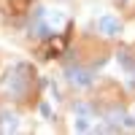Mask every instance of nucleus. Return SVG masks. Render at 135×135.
Listing matches in <instances>:
<instances>
[{
	"mask_svg": "<svg viewBox=\"0 0 135 135\" xmlns=\"http://www.w3.org/2000/svg\"><path fill=\"white\" fill-rule=\"evenodd\" d=\"M73 111L78 116H89V105H84V103H78V105H73Z\"/></svg>",
	"mask_w": 135,
	"mask_h": 135,
	"instance_id": "0eeeda50",
	"label": "nucleus"
},
{
	"mask_svg": "<svg viewBox=\"0 0 135 135\" xmlns=\"http://www.w3.org/2000/svg\"><path fill=\"white\" fill-rule=\"evenodd\" d=\"M19 70H22V65L11 68V70L6 73V78H3V84H0L3 95H11V100H19L22 95H25V78L27 76H19Z\"/></svg>",
	"mask_w": 135,
	"mask_h": 135,
	"instance_id": "f257e3e1",
	"label": "nucleus"
},
{
	"mask_svg": "<svg viewBox=\"0 0 135 135\" xmlns=\"http://www.w3.org/2000/svg\"><path fill=\"white\" fill-rule=\"evenodd\" d=\"M76 132H89V119L86 116H78L76 119Z\"/></svg>",
	"mask_w": 135,
	"mask_h": 135,
	"instance_id": "39448f33",
	"label": "nucleus"
},
{
	"mask_svg": "<svg viewBox=\"0 0 135 135\" xmlns=\"http://www.w3.org/2000/svg\"><path fill=\"white\" fill-rule=\"evenodd\" d=\"M92 70H86V68H78V65H68V81L73 86H89L92 84Z\"/></svg>",
	"mask_w": 135,
	"mask_h": 135,
	"instance_id": "f03ea898",
	"label": "nucleus"
},
{
	"mask_svg": "<svg viewBox=\"0 0 135 135\" xmlns=\"http://www.w3.org/2000/svg\"><path fill=\"white\" fill-rule=\"evenodd\" d=\"M116 3H127V0H116Z\"/></svg>",
	"mask_w": 135,
	"mask_h": 135,
	"instance_id": "9d476101",
	"label": "nucleus"
},
{
	"mask_svg": "<svg viewBox=\"0 0 135 135\" xmlns=\"http://www.w3.org/2000/svg\"><path fill=\"white\" fill-rule=\"evenodd\" d=\"M97 30L103 32V35H119V30H122V22L119 19H114V16H100L97 19Z\"/></svg>",
	"mask_w": 135,
	"mask_h": 135,
	"instance_id": "7ed1b4c3",
	"label": "nucleus"
},
{
	"mask_svg": "<svg viewBox=\"0 0 135 135\" xmlns=\"http://www.w3.org/2000/svg\"><path fill=\"white\" fill-rule=\"evenodd\" d=\"M127 130H135V116H124V122H122Z\"/></svg>",
	"mask_w": 135,
	"mask_h": 135,
	"instance_id": "6e6552de",
	"label": "nucleus"
},
{
	"mask_svg": "<svg viewBox=\"0 0 135 135\" xmlns=\"http://www.w3.org/2000/svg\"><path fill=\"white\" fill-rule=\"evenodd\" d=\"M119 62H122V68H124L127 73L135 70V62H132V57H130V51H119Z\"/></svg>",
	"mask_w": 135,
	"mask_h": 135,
	"instance_id": "20e7f679",
	"label": "nucleus"
},
{
	"mask_svg": "<svg viewBox=\"0 0 135 135\" xmlns=\"http://www.w3.org/2000/svg\"><path fill=\"white\" fill-rule=\"evenodd\" d=\"M65 22V16L60 14V11H54V14H49V25H62Z\"/></svg>",
	"mask_w": 135,
	"mask_h": 135,
	"instance_id": "423d86ee",
	"label": "nucleus"
},
{
	"mask_svg": "<svg viewBox=\"0 0 135 135\" xmlns=\"http://www.w3.org/2000/svg\"><path fill=\"white\" fill-rule=\"evenodd\" d=\"M41 114H43V116H51V108H49L46 103H43V105H41Z\"/></svg>",
	"mask_w": 135,
	"mask_h": 135,
	"instance_id": "1a4fd4ad",
	"label": "nucleus"
}]
</instances>
